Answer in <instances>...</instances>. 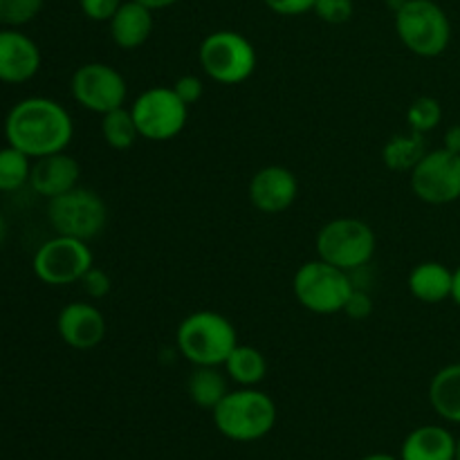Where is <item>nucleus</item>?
Returning a JSON list of instances; mask_svg holds the SVG:
<instances>
[{"instance_id": "obj_1", "label": "nucleus", "mask_w": 460, "mask_h": 460, "mask_svg": "<svg viewBox=\"0 0 460 460\" xmlns=\"http://www.w3.org/2000/svg\"><path fill=\"white\" fill-rule=\"evenodd\" d=\"M4 137L9 146L39 160L70 146L75 121L63 103L49 97H27L7 112Z\"/></svg>"}, {"instance_id": "obj_2", "label": "nucleus", "mask_w": 460, "mask_h": 460, "mask_svg": "<svg viewBox=\"0 0 460 460\" xmlns=\"http://www.w3.org/2000/svg\"><path fill=\"white\" fill-rule=\"evenodd\" d=\"M180 355L193 367H223L238 346V332L232 319L216 310H196L180 322L175 331Z\"/></svg>"}, {"instance_id": "obj_3", "label": "nucleus", "mask_w": 460, "mask_h": 460, "mask_svg": "<svg viewBox=\"0 0 460 460\" xmlns=\"http://www.w3.org/2000/svg\"><path fill=\"white\" fill-rule=\"evenodd\" d=\"M211 413L216 429L234 443H256L277 425V404L256 386L229 391Z\"/></svg>"}, {"instance_id": "obj_4", "label": "nucleus", "mask_w": 460, "mask_h": 460, "mask_svg": "<svg viewBox=\"0 0 460 460\" xmlns=\"http://www.w3.org/2000/svg\"><path fill=\"white\" fill-rule=\"evenodd\" d=\"M395 34L411 54L436 58L452 43V22L436 0H407L395 12Z\"/></svg>"}, {"instance_id": "obj_5", "label": "nucleus", "mask_w": 460, "mask_h": 460, "mask_svg": "<svg viewBox=\"0 0 460 460\" xmlns=\"http://www.w3.org/2000/svg\"><path fill=\"white\" fill-rule=\"evenodd\" d=\"M202 72L220 85H238L256 70V48L247 36L234 30H216L198 48Z\"/></svg>"}, {"instance_id": "obj_6", "label": "nucleus", "mask_w": 460, "mask_h": 460, "mask_svg": "<svg viewBox=\"0 0 460 460\" xmlns=\"http://www.w3.org/2000/svg\"><path fill=\"white\" fill-rule=\"evenodd\" d=\"M314 250H317V259L344 272H355V270H364L373 261L377 238L371 225L364 220L335 218L317 232Z\"/></svg>"}, {"instance_id": "obj_7", "label": "nucleus", "mask_w": 460, "mask_h": 460, "mask_svg": "<svg viewBox=\"0 0 460 460\" xmlns=\"http://www.w3.org/2000/svg\"><path fill=\"white\" fill-rule=\"evenodd\" d=\"M355 290L350 274L322 259L301 265L292 279V292L301 308L314 314L344 313L350 292Z\"/></svg>"}, {"instance_id": "obj_8", "label": "nucleus", "mask_w": 460, "mask_h": 460, "mask_svg": "<svg viewBox=\"0 0 460 460\" xmlns=\"http://www.w3.org/2000/svg\"><path fill=\"white\" fill-rule=\"evenodd\" d=\"M139 137L148 142H169L184 130L189 106L178 97L173 85H153L137 94L130 106Z\"/></svg>"}, {"instance_id": "obj_9", "label": "nucleus", "mask_w": 460, "mask_h": 460, "mask_svg": "<svg viewBox=\"0 0 460 460\" xmlns=\"http://www.w3.org/2000/svg\"><path fill=\"white\" fill-rule=\"evenodd\" d=\"M48 220L61 236L93 241L106 229L108 205L93 189L75 187L48 202Z\"/></svg>"}, {"instance_id": "obj_10", "label": "nucleus", "mask_w": 460, "mask_h": 460, "mask_svg": "<svg viewBox=\"0 0 460 460\" xmlns=\"http://www.w3.org/2000/svg\"><path fill=\"white\" fill-rule=\"evenodd\" d=\"M94 265L93 250L88 247V241L72 236H61L57 234L54 238L45 241L36 250L31 268L39 281L45 286H70L79 283L81 277Z\"/></svg>"}, {"instance_id": "obj_11", "label": "nucleus", "mask_w": 460, "mask_h": 460, "mask_svg": "<svg viewBox=\"0 0 460 460\" xmlns=\"http://www.w3.org/2000/svg\"><path fill=\"white\" fill-rule=\"evenodd\" d=\"M70 90L81 108L97 112V115H106L115 108H121L128 97L124 75L117 67L102 61H90L76 67L70 81Z\"/></svg>"}, {"instance_id": "obj_12", "label": "nucleus", "mask_w": 460, "mask_h": 460, "mask_svg": "<svg viewBox=\"0 0 460 460\" xmlns=\"http://www.w3.org/2000/svg\"><path fill=\"white\" fill-rule=\"evenodd\" d=\"M411 191L427 205L443 207L460 200V155L447 148L427 151L409 173Z\"/></svg>"}, {"instance_id": "obj_13", "label": "nucleus", "mask_w": 460, "mask_h": 460, "mask_svg": "<svg viewBox=\"0 0 460 460\" xmlns=\"http://www.w3.org/2000/svg\"><path fill=\"white\" fill-rule=\"evenodd\" d=\"M247 193H250V202L256 211L277 216L295 205L296 196H299V180L286 166L270 164L252 175Z\"/></svg>"}, {"instance_id": "obj_14", "label": "nucleus", "mask_w": 460, "mask_h": 460, "mask_svg": "<svg viewBox=\"0 0 460 460\" xmlns=\"http://www.w3.org/2000/svg\"><path fill=\"white\" fill-rule=\"evenodd\" d=\"M57 331L63 344L75 350L97 349L108 332L106 314L88 301H72L63 305L57 317Z\"/></svg>"}, {"instance_id": "obj_15", "label": "nucleus", "mask_w": 460, "mask_h": 460, "mask_svg": "<svg viewBox=\"0 0 460 460\" xmlns=\"http://www.w3.org/2000/svg\"><path fill=\"white\" fill-rule=\"evenodd\" d=\"M40 70V49L22 31L7 27L0 31V81L25 84Z\"/></svg>"}, {"instance_id": "obj_16", "label": "nucleus", "mask_w": 460, "mask_h": 460, "mask_svg": "<svg viewBox=\"0 0 460 460\" xmlns=\"http://www.w3.org/2000/svg\"><path fill=\"white\" fill-rule=\"evenodd\" d=\"M79 178H81L79 162H76L72 155H67L66 151H61V153H52V155L39 157V160L31 164L30 184L39 196L52 200V198L63 196V193L79 187Z\"/></svg>"}, {"instance_id": "obj_17", "label": "nucleus", "mask_w": 460, "mask_h": 460, "mask_svg": "<svg viewBox=\"0 0 460 460\" xmlns=\"http://www.w3.org/2000/svg\"><path fill=\"white\" fill-rule=\"evenodd\" d=\"M153 25H155L153 9L137 3V0H124L115 16L108 21L112 43L119 49H126V52L142 48L151 39Z\"/></svg>"}, {"instance_id": "obj_18", "label": "nucleus", "mask_w": 460, "mask_h": 460, "mask_svg": "<svg viewBox=\"0 0 460 460\" xmlns=\"http://www.w3.org/2000/svg\"><path fill=\"white\" fill-rule=\"evenodd\" d=\"M400 460H456V438L438 425H422L404 438Z\"/></svg>"}, {"instance_id": "obj_19", "label": "nucleus", "mask_w": 460, "mask_h": 460, "mask_svg": "<svg viewBox=\"0 0 460 460\" xmlns=\"http://www.w3.org/2000/svg\"><path fill=\"white\" fill-rule=\"evenodd\" d=\"M407 286L409 292L422 304H443V301L452 299L454 270L438 261H422L409 272Z\"/></svg>"}, {"instance_id": "obj_20", "label": "nucleus", "mask_w": 460, "mask_h": 460, "mask_svg": "<svg viewBox=\"0 0 460 460\" xmlns=\"http://www.w3.org/2000/svg\"><path fill=\"white\" fill-rule=\"evenodd\" d=\"M429 404L443 420L460 425V362L447 364L429 382Z\"/></svg>"}, {"instance_id": "obj_21", "label": "nucleus", "mask_w": 460, "mask_h": 460, "mask_svg": "<svg viewBox=\"0 0 460 460\" xmlns=\"http://www.w3.org/2000/svg\"><path fill=\"white\" fill-rule=\"evenodd\" d=\"M427 151L429 148H427L425 135L407 130V133H398L386 139L382 148V162L386 169L395 173H411L418 162L427 155Z\"/></svg>"}, {"instance_id": "obj_22", "label": "nucleus", "mask_w": 460, "mask_h": 460, "mask_svg": "<svg viewBox=\"0 0 460 460\" xmlns=\"http://www.w3.org/2000/svg\"><path fill=\"white\" fill-rule=\"evenodd\" d=\"M227 373H220V367H193L187 377V394L196 407L214 411L220 400L229 394Z\"/></svg>"}, {"instance_id": "obj_23", "label": "nucleus", "mask_w": 460, "mask_h": 460, "mask_svg": "<svg viewBox=\"0 0 460 460\" xmlns=\"http://www.w3.org/2000/svg\"><path fill=\"white\" fill-rule=\"evenodd\" d=\"M223 368L238 386H259L268 376V358L254 346L238 344L225 359Z\"/></svg>"}, {"instance_id": "obj_24", "label": "nucleus", "mask_w": 460, "mask_h": 460, "mask_svg": "<svg viewBox=\"0 0 460 460\" xmlns=\"http://www.w3.org/2000/svg\"><path fill=\"white\" fill-rule=\"evenodd\" d=\"M102 137L115 151H128L137 139H142L130 108L121 106L102 115Z\"/></svg>"}, {"instance_id": "obj_25", "label": "nucleus", "mask_w": 460, "mask_h": 460, "mask_svg": "<svg viewBox=\"0 0 460 460\" xmlns=\"http://www.w3.org/2000/svg\"><path fill=\"white\" fill-rule=\"evenodd\" d=\"M30 155L18 151L16 146L0 148V191H18V189L30 182Z\"/></svg>"}, {"instance_id": "obj_26", "label": "nucleus", "mask_w": 460, "mask_h": 460, "mask_svg": "<svg viewBox=\"0 0 460 460\" xmlns=\"http://www.w3.org/2000/svg\"><path fill=\"white\" fill-rule=\"evenodd\" d=\"M443 121V106L436 97L429 94H422V97L413 99L407 108V124L409 130H416V133H431L436 130Z\"/></svg>"}, {"instance_id": "obj_27", "label": "nucleus", "mask_w": 460, "mask_h": 460, "mask_svg": "<svg viewBox=\"0 0 460 460\" xmlns=\"http://www.w3.org/2000/svg\"><path fill=\"white\" fill-rule=\"evenodd\" d=\"M45 0H0V25L21 27L34 21Z\"/></svg>"}, {"instance_id": "obj_28", "label": "nucleus", "mask_w": 460, "mask_h": 460, "mask_svg": "<svg viewBox=\"0 0 460 460\" xmlns=\"http://www.w3.org/2000/svg\"><path fill=\"white\" fill-rule=\"evenodd\" d=\"M313 12L328 25H344L353 18L355 3L353 0H317Z\"/></svg>"}, {"instance_id": "obj_29", "label": "nucleus", "mask_w": 460, "mask_h": 460, "mask_svg": "<svg viewBox=\"0 0 460 460\" xmlns=\"http://www.w3.org/2000/svg\"><path fill=\"white\" fill-rule=\"evenodd\" d=\"M79 283L90 299H106V296L111 295V277H108V272H103L102 268H94V265L81 277Z\"/></svg>"}, {"instance_id": "obj_30", "label": "nucleus", "mask_w": 460, "mask_h": 460, "mask_svg": "<svg viewBox=\"0 0 460 460\" xmlns=\"http://www.w3.org/2000/svg\"><path fill=\"white\" fill-rule=\"evenodd\" d=\"M373 310H376V304H373L371 292L359 290V288H355V290L350 292L349 301H346L344 305V314L346 317L355 319V322H364V319H368L373 314Z\"/></svg>"}, {"instance_id": "obj_31", "label": "nucleus", "mask_w": 460, "mask_h": 460, "mask_svg": "<svg viewBox=\"0 0 460 460\" xmlns=\"http://www.w3.org/2000/svg\"><path fill=\"white\" fill-rule=\"evenodd\" d=\"M124 0H79V7L85 18L94 22H108L117 13Z\"/></svg>"}, {"instance_id": "obj_32", "label": "nucleus", "mask_w": 460, "mask_h": 460, "mask_svg": "<svg viewBox=\"0 0 460 460\" xmlns=\"http://www.w3.org/2000/svg\"><path fill=\"white\" fill-rule=\"evenodd\" d=\"M173 90L178 93V97L182 99L187 106H193V103L200 102L202 94H205V84H202L200 76L182 75V76H178V79H175Z\"/></svg>"}, {"instance_id": "obj_33", "label": "nucleus", "mask_w": 460, "mask_h": 460, "mask_svg": "<svg viewBox=\"0 0 460 460\" xmlns=\"http://www.w3.org/2000/svg\"><path fill=\"white\" fill-rule=\"evenodd\" d=\"M263 3L270 12L279 13V16H304V13L313 12L317 0H263Z\"/></svg>"}, {"instance_id": "obj_34", "label": "nucleus", "mask_w": 460, "mask_h": 460, "mask_svg": "<svg viewBox=\"0 0 460 460\" xmlns=\"http://www.w3.org/2000/svg\"><path fill=\"white\" fill-rule=\"evenodd\" d=\"M443 148H447V151H452V153H458L460 155V124L449 126V128L445 130Z\"/></svg>"}, {"instance_id": "obj_35", "label": "nucleus", "mask_w": 460, "mask_h": 460, "mask_svg": "<svg viewBox=\"0 0 460 460\" xmlns=\"http://www.w3.org/2000/svg\"><path fill=\"white\" fill-rule=\"evenodd\" d=\"M137 3L146 4L148 9H153V12H157V9H169V7H173V4L178 3V0H137Z\"/></svg>"}, {"instance_id": "obj_36", "label": "nucleus", "mask_w": 460, "mask_h": 460, "mask_svg": "<svg viewBox=\"0 0 460 460\" xmlns=\"http://www.w3.org/2000/svg\"><path fill=\"white\" fill-rule=\"evenodd\" d=\"M452 301L460 308V265L454 270V290H452Z\"/></svg>"}, {"instance_id": "obj_37", "label": "nucleus", "mask_w": 460, "mask_h": 460, "mask_svg": "<svg viewBox=\"0 0 460 460\" xmlns=\"http://www.w3.org/2000/svg\"><path fill=\"white\" fill-rule=\"evenodd\" d=\"M362 460H400V458H395V456H391V454H368V456H364Z\"/></svg>"}, {"instance_id": "obj_38", "label": "nucleus", "mask_w": 460, "mask_h": 460, "mask_svg": "<svg viewBox=\"0 0 460 460\" xmlns=\"http://www.w3.org/2000/svg\"><path fill=\"white\" fill-rule=\"evenodd\" d=\"M4 238H7V220H4V216L0 214V245L4 243Z\"/></svg>"}, {"instance_id": "obj_39", "label": "nucleus", "mask_w": 460, "mask_h": 460, "mask_svg": "<svg viewBox=\"0 0 460 460\" xmlns=\"http://www.w3.org/2000/svg\"><path fill=\"white\" fill-rule=\"evenodd\" d=\"M404 3H407V0H386V4H389V9H394V13L398 12V9L402 7Z\"/></svg>"}, {"instance_id": "obj_40", "label": "nucleus", "mask_w": 460, "mask_h": 460, "mask_svg": "<svg viewBox=\"0 0 460 460\" xmlns=\"http://www.w3.org/2000/svg\"><path fill=\"white\" fill-rule=\"evenodd\" d=\"M456 460H460V436L456 438Z\"/></svg>"}]
</instances>
